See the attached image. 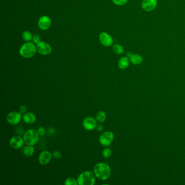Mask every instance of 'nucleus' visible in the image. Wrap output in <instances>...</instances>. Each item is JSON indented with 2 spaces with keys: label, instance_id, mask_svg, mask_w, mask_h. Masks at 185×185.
Instances as JSON below:
<instances>
[{
  "label": "nucleus",
  "instance_id": "2",
  "mask_svg": "<svg viewBox=\"0 0 185 185\" xmlns=\"http://www.w3.org/2000/svg\"><path fill=\"white\" fill-rule=\"evenodd\" d=\"M37 52V46L31 42H27L21 46L19 50L20 56L25 58H30L34 56Z\"/></svg>",
  "mask_w": 185,
  "mask_h": 185
},
{
  "label": "nucleus",
  "instance_id": "8",
  "mask_svg": "<svg viewBox=\"0 0 185 185\" xmlns=\"http://www.w3.org/2000/svg\"><path fill=\"white\" fill-rule=\"evenodd\" d=\"M21 114L20 112L13 111L7 115V120L9 124L16 125L21 122Z\"/></svg>",
  "mask_w": 185,
  "mask_h": 185
},
{
  "label": "nucleus",
  "instance_id": "15",
  "mask_svg": "<svg viewBox=\"0 0 185 185\" xmlns=\"http://www.w3.org/2000/svg\"><path fill=\"white\" fill-rule=\"evenodd\" d=\"M130 59L127 56L122 57L118 62V66L120 69L121 70H124L127 69L129 66L130 64Z\"/></svg>",
  "mask_w": 185,
  "mask_h": 185
},
{
  "label": "nucleus",
  "instance_id": "4",
  "mask_svg": "<svg viewBox=\"0 0 185 185\" xmlns=\"http://www.w3.org/2000/svg\"><path fill=\"white\" fill-rule=\"evenodd\" d=\"M39 133L34 129H30L26 131L24 136V143L27 146H34L39 140Z\"/></svg>",
  "mask_w": 185,
  "mask_h": 185
},
{
  "label": "nucleus",
  "instance_id": "26",
  "mask_svg": "<svg viewBox=\"0 0 185 185\" xmlns=\"http://www.w3.org/2000/svg\"><path fill=\"white\" fill-rule=\"evenodd\" d=\"M38 132L39 133V135L43 136L45 133V129L43 127H40L38 130Z\"/></svg>",
  "mask_w": 185,
  "mask_h": 185
},
{
  "label": "nucleus",
  "instance_id": "10",
  "mask_svg": "<svg viewBox=\"0 0 185 185\" xmlns=\"http://www.w3.org/2000/svg\"><path fill=\"white\" fill-rule=\"evenodd\" d=\"M157 5V0H143L141 4L144 11H151L156 8Z\"/></svg>",
  "mask_w": 185,
  "mask_h": 185
},
{
  "label": "nucleus",
  "instance_id": "16",
  "mask_svg": "<svg viewBox=\"0 0 185 185\" xmlns=\"http://www.w3.org/2000/svg\"><path fill=\"white\" fill-rule=\"evenodd\" d=\"M129 59L132 64L136 65L141 64L143 62V58L140 54H133Z\"/></svg>",
  "mask_w": 185,
  "mask_h": 185
},
{
  "label": "nucleus",
  "instance_id": "24",
  "mask_svg": "<svg viewBox=\"0 0 185 185\" xmlns=\"http://www.w3.org/2000/svg\"><path fill=\"white\" fill-rule=\"evenodd\" d=\"M33 41L35 44H38L41 41V38L38 35H34L33 37Z\"/></svg>",
  "mask_w": 185,
  "mask_h": 185
},
{
  "label": "nucleus",
  "instance_id": "5",
  "mask_svg": "<svg viewBox=\"0 0 185 185\" xmlns=\"http://www.w3.org/2000/svg\"><path fill=\"white\" fill-rule=\"evenodd\" d=\"M37 52L43 56H47L51 54L52 51L51 46L45 41H40L37 44Z\"/></svg>",
  "mask_w": 185,
  "mask_h": 185
},
{
  "label": "nucleus",
  "instance_id": "9",
  "mask_svg": "<svg viewBox=\"0 0 185 185\" xmlns=\"http://www.w3.org/2000/svg\"><path fill=\"white\" fill-rule=\"evenodd\" d=\"M100 43L102 45L106 47H110L114 43V40L112 37L106 32H102L99 35Z\"/></svg>",
  "mask_w": 185,
  "mask_h": 185
},
{
  "label": "nucleus",
  "instance_id": "23",
  "mask_svg": "<svg viewBox=\"0 0 185 185\" xmlns=\"http://www.w3.org/2000/svg\"><path fill=\"white\" fill-rule=\"evenodd\" d=\"M112 2L117 6H123L126 4L128 0H112Z\"/></svg>",
  "mask_w": 185,
  "mask_h": 185
},
{
  "label": "nucleus",
  "instance_id": "27",
  "mask_svg": "<svg viewBox=\"0 0 185 185\" xmlns=\"http://www.w3.org/2000/svg\"><path fill=\"white\" fill-rule=\"evenodd\" d=\"M27 110V108L26 106H20V112L21 114H24L25 112H26Z\"/></svg>",
  "mask_w": 185,
  "mask_h": 185
},
{
  "label": "nucleus",
  "instance_id": "21",
  "mask_svg": "<svg viewBox=\"0 0 185 185\" xmlns=\"http://www.w3.org/2000/svg\"><path fill=\"white\" fill-rule=\"evenodd\" d=\"M64 184L65 185H78L77 180H76L75 179H74L73 178H69L68 179H67L65 182Z\"/></svg>",
  "mask_w": 185,
  "mask_h": 185
},
{
  "label": "nucleus",
  "instance_id": "22",
  "mask_svg": "<svg viewBox=\"0 0 185 185\" xmlns=\"http://www.w3.org/2000/svg\"><path fill=\"white\" fill-rule=\"evenodd\" d=\"M112 151L110 148H106L104 149L102 153L103 156L105 158H109L111 156Z\"/></svg>",
  "mask_w": 185,
  "mask_h": 185
},
{
  "label": "nucleus",
  "instance_id": "3",
  "mask_svg": "<svg viewBox=\"0 0 185 185\" xmlns=\"http://www.w3.org/2000/svg\"><path fill=\"white\" fill-rule=\"evenodd\" d=\"M77 181L79 185H93L96 181L95 174L90 171H85L79 175Z\"/></svg>",
  "mask_w": 185,
  "mask_h": 185
},
{
  "label": "nucleus",
  "instance_id": "12",
  "mask_svg": "<svg viewBox=\"0 0 185 185\" xmlns=\"http://www.w3.org/2000/svg\"><path fill=\"white\" fill-rule=\"evenodd\" d=\"M24 143V139L19 136H14L11 138L9 142L11 147L14 149L20 148L23 146Z\"/></svg>",
  "mask_w": 185,
  "mask_h": 185
},
{
  "label": "nucleus",
  "instance_id": "28",
  "mask_svg": "<svg viewBox=\"0 0 185 185\" xmlns=\"http://www.w3.org/2000/svg\"><path fill=\"white\" fill-rule=\"evenodd\" d=\"M96 128H97V130L98 131H102L103 129V125L102 124L98 125H97Z\"/></svg>",
  "mask_w": 185,
  "mask_h": 185
},
{
  "label": "nucleus",
  "instance_id": "25",
  "mask_svg": "<svg viewBox=\"0 0 185 185\" xmlns=\"http://www.w3.org/2000/svg\"><path fill=\"white\" fill-rule=\"evenodd\" d=\"M52 156L55 159H58L61 157V153L59 151H53V153H52Z\"/></svg>",
  "mask_w": 185,
  "mask_h": 185
},
{
  "label": "nucleus",
  "instance_id": "19",
  "mask_svg": "<svg viewBox=\"0 0 185 185\" xmlns=\"http://www.w3.org/2000/svg\"><path fill=\"white\" fill-rule=\"evenodd\" d=\"M106 116L105 112H104L103 111H100L96 115V120L99 123H103L106 121Z\"/></svg>",
  "mask_w": 185,
  "mask_h": 185
},
{
  "label": "nucleus",
  "instance_id": "17",
  "mask_svg": "<svg viewBox=\"0 0 185 185\" xmlns=\"http://www.w3.org/2000/svg\"><path fill=\"white\" fill-rule=\"evenodd\" d=\"M112 51L115 54L121 55L124 52V50L122 46L120 44H114L112 46Z\"/></svg>",
  "mask_w": 185,
  "mask_h": 185
},
{
  "label": "nucleus",
  "instance_id": "29",
  "mask_svg": "<svg viewBox=\"0 0 185 185\" xmlns=\"http://www.w3.org/2000/svg\"><path fill=\"white\" fill-rule=\"evenodd\" d=\"M133 53H132V52H128L127 53V54H126V55H127V57H128V58H130V57H131V56H132V55H133Z\"/></svg>",
  "mask_w": 185,
  "mask_h": 185
},
{
  "label": "nucleus",
  "instance_id": "6",
  "mask_svg": "<svg viewBox=\"0 0 185 185\" xmlns=\"http://www.w3.org/2000/svg\"><path fill=\"white\" fill-rule=\"evenodd\" d=\"M114 138V133L111 131H106L99 137V142L104 146H109L112 143Z\"/></svg>",
  "mask_w": 185,
  "mask_h": 185
},
{
  "label": "nucleus",
  "instance_id": "18",
  "mask_svg": "<svg viewBox=\"0 0 185 185\" xmlns=\"http://www.w3.org/2000/svg\"><path fill=\"white\" fill-rule=\"evenodd\" d=\"M34 152V148L32 146H28L26 147L23 150V153L24 155L27 157H30L32 156Z\"/></svg>",
  "mask_w": 185,
  "mask_h": 185
},
{
  "label": "nucleus",
  "instance_id": "13",
  "mask_svg": "<svg viewBox=\"0 0 185 185\" xmlns=\"http://www.w3.org/2000/svg\"><path fill=\"white\" fill-rule=\"evenodd\" d=\"M51 158H52V155L49 151H43L39 155V163L42 165H46L51 160Z\"/></svg>",
  "mask_w": 185,
  "mask_h": 185
},
{
  "label": "nucleus",
  "instance_id": "11",
  "mask_svg": "<svg viewBox=\"0 0 185 185\" xmlns=\"http://www.w3.org/2000/svg\"><path fill=\"white\" fill-rule=\"evenodd\" d=\"M83 125L87 130H93L97 127V121L91 117H88L84 119Z\"/></svg>",
  "mask_w": 185,
  "mask_h": 185
},
{
  "label": "nucleus",
  "instance_id": "1",
  "mask_svg": "<svg viewBox=\"0 0 185 185\" xmlns=\"http://www.w3.org/2000/svg\"><path fill=\"white\" fill-rule=\"evenodd\" d=\"M93 170L96 177L101 180L108 179L111 174L110 167L104 163L96 164L94 167Z\"/></svg>",
  "mask_w": 185,
  "mask_h": 185
},
{
  "label": "nucleus",
  "instance_id": "20",
  "mask_svg": "<svg viewBox=\"0 0 185 185\" xmlns=\"http://www.w3.org/2000/svg\"><path fill=\"white\" fill-rule=\"evenodd\" d=\"M22 38L26 42H30L33 39L32 34L28 30L25 31L22 34Z\"/></svg>",
  "mask_w": 185,
  "mask_h": 185
},
{
  "label": "nucleus",
  "instance_id": "14",
  "mask_svg": "<svg viewBox=\"0 0 185 185\" xmlns=\"http://www.w3.org/2000/svg\"><path fill=\"white\" fill-rule=\"evenodd\" d=\"M24 122L28 124H32L35 123L37 118L34 114L32 112H27L23 116Z\"/></svg>",
  "mask_w": 185,
  "mask_h": 185
},
{
  "label": "nucleus",
  "instance_id": "7",
  "mask_svg": "<svg viewBox=\"0 0 185 185\" xmlns=\"http://www.w3.org/2000/svg\"><path fill=\"white\" fill-rule=\"evenodd\" d=\"M52 24V20L49 16L43 15L39 18L38 26L41 30H46L50 28Z\"/></svg>",
  "mask_w": 185,
  "mask_h": 185
}]
</instances>
